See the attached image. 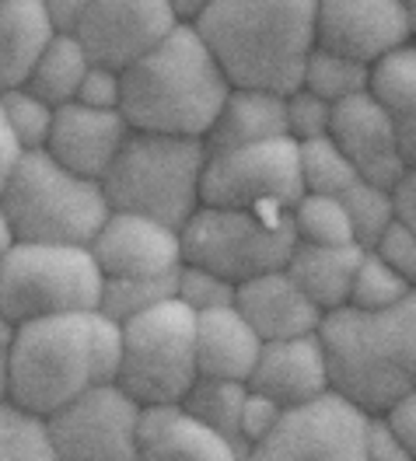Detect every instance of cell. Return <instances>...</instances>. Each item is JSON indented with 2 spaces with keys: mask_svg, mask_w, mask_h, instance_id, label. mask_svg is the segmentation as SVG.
<instances>
[{
  "mask_svg": "<svg viewBox=\"0 0 416 461\" xmlns=\"http://www.w3.org/2000/svg\"><path fill=\"white\" fill-rule=\"evenodd\" d=\"M319 339L326 353L329 392L343 395L367 416H382L399 395L410 392V384L395 375L388 364L385 346L378 339L375 315L357 308H336L322 315Z\"/></svg>",
  "mask_w": 416,
  "mask_h": 461,
  "instance_id": "9",
  "label": "cell"
},
{
  "mask_svg": "<svg viewBox=\"0 0 416 461\" xmlns=\"http://www.w3.org/2000/svg\"><path fill=\"white\" fill-rule=\"evenodd\" d=\"M0 399H7V357H0Z\"/></svg>",
  "mask_w": 416,
  "mask_h": 461,
  "instance_id": "51",
  "label": "cell"
},
{
  "mask_svg": "<svg viewBox=\"0 0 416 461\" xmlns=\"http://www.w3.org/2000/svg\"><path fill=\"white\" fill-rule=\"evenodd\" d=\"M406 14H410V35L416 39V0H406Z\"/></svg>",
  "mask_w": 416,
  "mask_h": 461,
  "instance_id": "52",
  "label": "cell"
},
{
  "mask_svg": "<svg viewBox=\"0 0 416 461\" xmlns=\"http://www.w3.org/2000/svg\"><path fill=\"white\" fill-rule=\"evenodd\" d=\"M189 25L231 87L291 95L315 50V0H210Z\"/></svg>",
  "mask_w": 416,
  "mask_h": 461,
  "instance_id": "2",
  "label": "cell"
},
{
  "mask_svg": "<svg viewBox=\"0 0 416 461\" xmlns=\"http://www.w3.org/2000/svg\"><path fill=\"white\" fill-rule=\"evenodd\" d=\"M367 461H416L410 455V447L388 430V423L382 416H371L367 420V447H364Z\"/></svg>",
  "mask_w": 416,
  "mask_h": 461,
  "instance_id": "42",
  "label": "cell"
},
{
  "mask_svg": "<svg viewBox=\"0 0 416 461\" xmlns=\"http://www.w3.org/2000/svg\"><path fill=\"white\" fill-rule=\"evenodd\" d=\"M245 384L252 392H263L269 399H276L284 409L315 402L319 395H326L329 371L319 332L263 343L259 360H256V367H252Z\"/></svg>",
  "mask_w": 416,
  "mask_h": 461,
  "instance_id": "18",
  "label": "cell"
},
{
  "mask_svg": "<svg viewBox=\"0 0 416 461\" xmlns=\"http://www.w3.org/2000/svg\"><path fill=\"white\" fill-rule=\"evenodd\" d=\"M168 4L176 7V14L182 18V22H193V18H196V14L207 7L210 0H168Z\"/></svg>",
  "mask_w": 416,
  "mask_h": 461,
  "instance_id": "48",
  "label": "cell"
},
{
  "mask_svg": "<svg viewBox=\"0 0 416 461\" xmlns=\"http://www.w3.org/2000/svg\"><path fill=\"white\" fill-rule=\"evenodd\" d=\"M382 420H385L388 430L395 433L416 458V388H410L406 395H399L395 402L388 405L385 412H382Z\"/></svg>",
  "mask_w": 416,
  "mask_h": 461,
  "instance_id": "43",
  "label": "cell"
},
{
  "mask_svg": "<svg viewBox=\"0 0 416 461\" xmlns=\"http://www.w3.org/2000/svg\"><path fill=\"white\" fill-rule=\"evenodd\" d=\"M182 262L203 266L210 273L245 284L263 273L284 269L297 245L291 206H210L200 203L196 213L178 228Z\"/></svg>",
  "mask_w": 416,
  "mask_h": 461,
  "instance_id": "6",
  "label": "cell"
},
{
  "mask_svg": "<svg viewBox=\"0 0 416 461\" xmlns=\"http://www.w3.org/2000/svg\"><path fill=\"white\" fill-rule=\"evenodd\" d=\"M367 412L326 392L284 412L276 430L245 451V461H367Z\"/></svg>",
  "mask_w": 416,
  "mask_h": 461,
  "instance_id": "12",
  "label": "cell"
},
{
  "mask_svg": "<svg viewBox=\"0 0 416 461\" xmlns=\"http://www.w3.org/2000/svg\"><path fill=\"white\" fill-rule=\"evenodd\" d=\"M329 137L350 158L354 172L364 182L392 189L406 172L399 158V140H395V115L382 109L367 91L332 105Z\"/></svg>",
  "mask_w": 416,
  "mask_h": 461,
  "instance_id": "16",
  "label": "cell"
},
{
  "mask_svg": "<svg viewBox=\"0 0 416 461\" xmlns=\"http://www.w3.org/2000/svg\"><path fill=\"white\" fill-rule=\"evenodd\" d=\"M263 339L235 304L196 315V371L203 377L249 381Z\"/></svg>",
  "mask_w": 416,
  "mask_h": 461,
  "instance_id": "21",
  "label": "cell"
},
{
  "mask_svg": "<svg viewBox=\"0 0 416 461\" xmlns=\"http://www.w3.org/2000/svg\"><path fill=\"white\" fill-rule=\"evenodd\" d=\"M413 39L406 0H315V46L371 63Z\"/></svg>",
  "mask_w": 416,
  "mask_h": 461,
  "instance_id": "15",
  "label": "cell"
},
{
  "mask_svg": "<svg viewBox=\"0 0 416 461\" xmlns=\"http://www.w3.org/2000/svg\"><path fill=\"white\" fill-rule=\"evenodd\" d=\"M178 25L182 18L168 0H91L70 35H77L91 63L126 70L161 46Z\"/></svg>",
  "mask_w": 416,
  "mask_h": 461,
  "instance_id": "13",
  "label": "cell"
},
{
  "mask_svg": "<svg viewBox=\"0 0 416 461\" xmlns=\"http://www.w3.org/2000/svg\"><path fill=\"white\" fill-rule=\"evenodd\" d=\"M284 119H287V137L304 144V140H315V137L329 133L332 105L304 87H294L291 95H284Z\"/></svg>",
  "mask_w": 416,
  "mask_h": 461,
  "instance_id": "38",
  "label": "cell"
},
{
  "mask_svg": "<svg viewBox=\"0 0 416 461\" xmlns=\"http://www.w3.org/2000/svg\"><path fill=\"white\" fill-rule=\"evenodd\" d=\"M0 206L18 241L91 245L109 217L102 182L63 168L46 150H25L7 178Z\"/></svg>",
  "mask_w": 416,
  "mask_h": 461,
  "instance_id": "5",
  "label": "cell"
},
{
  "mask_svg": "<svg viewBox=\"0 0 416 461\" xmlns=\"http://www.w3.org/2000/svg\"><path fill=\"white\" fill-rule=\"evenodd\" d=\"M228 91L231 81L207 42L189 22H182L161 46L122 70L119 113L130 130L203 140Z\"/></svg>",
  "mask_w": 416,
  "mask_h": 461,
  "instance_id": "3",
  "label": "cell"
},
{
  "mask_svg": "<svg viewBox=\"0 0 416 461\" xmlns=\"http://www.w3.org/2000/svg\"><path fill=\"white\" fill-rule=\"evenodd\" d=\"M0 109L4 119L14 133V140L22 144V150H42L50 140V130H53V115L57 109L39 98L32 87H11V91H0Z\"/></svg>",
  "mask_w": 416,
  "mask_h": 461,
  "instance_id": "35",
  "label": "cell"
},
{
  "mask_svg": "<svg viewBox=\"0 0 416 461\" xmlns=\"http://www.w3.org/2000/svg\"><path fill=\"white\" fill-rule=\"evenodd\" d=\"M284 405L276 399H269L263 392H245V402H241V420H238V433H241V447H256L263 437L276 430V423L284 420Z\"/></svg>",
  "mask_w": 416,
  "mask_h": 461,
  "instance_id": "39",
  "label": "cell"
},
{
  "mask_svg": "<svg viewBox=\"0 0 416 461\" xmlns=\"http://www.w3.org/2000/svg\"><path fill=\"white\" fill-rule=\"evenodd\" d=\"M105 276L88 245L14 241L0 259V312L14 325L98 312Z\"/></svg>",
  "mask_w": 416,
  "mask_h": 461,
  "instance_id": "7",
  "label": "cell"
},
{
  "mask_svg": "<svg viewBox=\"0 0 416 461\" xmlns=\"http://www.w3.org/2000/svg\"><path fill=\"white\" fill-rule=\"evenodd\" d=\"M249 384L245 381H228V377H196L193 388L185 392L182 409L193 412L200 423H207L210 430L228 437L235 447H241V433H238V420H241V402H245ZM245 451V447H241Z\"/></svg>",
  "mask_w": 416,
  "mask_h": 461,
  "instance_id": "26",
  "label": "cell"
},
{
  "mask_svg": "<svg viewBox=\"0 0 416 461\" xmlns=\"http://www.w3.org/2000/svg\"><path fill=\"white\" fill-rule=\"evenodd\" d=\"M119 98H122V70L105 67V63H91L74 102H81L88 109H119Z\"/></svg>",
  "mask_w": 416,
  "mask_h": 461,
  "instance_id": "41",
  "label": "cell"
},
{
  "mask_svg": "<svg viewBox=\"0 0 416 461\" xmlns=\"http://www.w3.org/2000/svg\"><path fill=\"white\" fill-rule=\"evenodd\" d=\"M196 371V312L168 297L122 321V364L116 384L140 405L182 402Z\"/></svg>",
  "mask_w": 416,
  "mask_h": 461,
  "instance_id": "8",
  "label": "cell"
},
{
  "mask_svg": "<svg viewBox=\"0 0 416 461\" xmlns=\"http://www.w3.org/2000/svg\"><path fill=\"white\" fill-rule=\"evenodd\" d=\"M176 273L172 276H144V280H105L98 312L116 318L119 325H122L126 318L140 315V312H148L154 304L176 297Z\"/></svg>",
  "mask_w": 416,
  "mask_h": 461,
  "instance_id": "36",
  "label": "cell"
},
{
  "mask_svg": "<svg viewBox=\"0 0 416 461\" xmlns=\"http://www.w3.org/2000/svg\"><path fill=\"white\" fill-rule=\"evenodd\" d=\"M11 339H14V321L0 312V357H7L11 349Z\"/></svg>",
  "mask_w": 416,
  "mask_h": 461,
  "instance_id": "50",
  "label": "cell"
},
{
  "mask_svg": "<svg viewBox=\"0 0 416 461\" xmlns=\"http://www.w3.org/2000/svg\"><path fill=\"white\" fill-rule=\"evenodd\" d=\"M207 144L200 137H168L130 130L116 161L102 175L109 210L140 213L168 228H182L200 206Z\"/></svg>",
  "mask_w": 416,
  "mask_h": 461,
  "instance_id": "4",
  "label": "cell"
},
{
  "mask_svg": "<svg viewBox=\"0 0 416 461\" xmlns=\"http://www.w3.org/2000/svg\"><path fill=\"white\" fill-rule=\"evenodd\" d=\"M395 140H399V158L406 168H416V109L406 115H395Z\"/></svg>",
  "mask_w": 416,
  "mask_h": 461,
  "instance_id": "47",
  "label": "cell"
},
{
  "mask_svg": "<svg viewBox=\"0 0 416 461\" xmlns=\"http://www.w3.org/2000/svg\"><path fill=\"white\" fill-rule=\"evenodd\" d=\"M235 308L259 332L263 343L308 336V332H319V325H322V312L287 276V269H273L256 280L238 284Z\"/></svg>",
  "mask_w": 416,
  "mask_h": 461,
  "instance_id": "20",
  "label": "cell"
},
{
  "mask_svg": "<svg viewBox=\"0 0 416 461\" xmlns=\"http://www.w3.org/2000/svg\"><path fill=\"white\" fill-rule=\"evenodd\" d=\"M375 329L395 375L416 388V290H410L395 308L375 315Z\"/></svg>",
  "mask_w": 416,
  "mask_h": 461,
  "instance_id": "33",
  "label": "cell"
},
{
  "mask_svg": "<svg viewBox=\"0 0 416 461\" xmlns=\"http://www.w3.org/2000/svg\"><path fill=\"white\" fill-rule=\"evenodd\" d=\"M126 137H130V122L119 109H88L81 102H70L57 109L50 140L42 150L57 158L63 168L102 182Z\"/></svg>",
  "mask_w": 416,
  "mask_h": 461,
  "instance_id": "17",
  "label": "cell"
},
{
  "mask_svg": "<svg viewBox=\"0 0 416 461\" xmlns=\"http://www.w3.org/2000/svg\"><path fill=\"white\" fill-rule=\"evenodd\" d=\"M88 249L105 280L172 276L182 266V238L176 228L122 210H109Z\"/></svg>",
  "mask_w": 416,
  "mask_h": 461,
  "instance_id": "14",
  "label": "cell"
},
{
  "mask_svg": "<svg viewBox=\"0 0 416 461\" xmlns=\"http://www.w3.org/2000/svg\"><path fill=\"white\" fill-rule=\"evenodd\" d=\"M273 137H287L284 95L256 91V87H231L203 144L207 150H228V147L273 140Z\"/></svg>",
  "mask_w": 416,
  "mask_h": 461,
  "instance_id": "23",
  "label": "cell"
},
{
  "mask_svg": "<svg viewBox=\"0 0 416 461\" xmlns=\"http://www.w3.org/2000/svg\"><path fill=\"white\" fill-rule=\"evenodd\" d=\"M301 193L297 140L291 137L207 150L200 200L210 206H294Z\"/></svg>",
  "mask_w": 416,
  "mask_h": 461,
  "instance_id": "10",
  "label": "cell"
},
{
  "mask_svg": "<svg viewBox=\"0 0 416 461\" xmlns=\"http://www.w3.org/2000/svg\"><path fill=\"white\" fill-rule=\"evenodd\" d=\"M137 461H245V451L178 402H168L140 409Z\"/></svg>",
  "mask_w": 416,
  "mask_h": 461,
  "instance_id": "19",
  "label": "cell"
},
{
  "mask_svg": "<svg viewBox=\"0 0 416 461\" xmlns=\"http://www.w3.org/2000/svg\"><path fill=\"white\" fill-rule=\"evenodd\" d=\"M378 259H385L410 287L416 290V230L406 228L402 221H392V228L378 238V245L371 249Z\"/></svg>",
  "mask_w": 416,
  "mask_h": 461,
  "instance_id": "40",
  "label": "cell"
},
{
  "mask_svg": "<svg viewBox=\"0 0 416 461\" xmlns=\"http://www.w3.org/2000/svg\"><path fill=\"white\" fill-rule=\"evenodd\" d=\"M0 461H59L46 416L0 399Z\"/></svg>",
  "mask_w": 416,
  "mask_h": 461,
  "instance_id": "28",
  "label": "cell"
},
{
  "mask_svg": "<svg viewBox=\"0 0 416 461\" xmlns=\"http://www.w3.org/2000/svg\"><path fill=\"white\" fill-rule=\"evenodd\" d=\"M339 200L347 206V217H350V228H354V241L360 249H375L378 238H382V234L392 228V221H395L392 189H382V185H375V182L357 178Z\"/></svg>",
  "mask_w": 416,
  "mask_h": 461,
  "instance_id": "34",
  "label": "cell"
},
{
  "mask_svg": "<svg viewBox=\"0 0 416 461\" xmlns=\"http://www.w3.org/2000/svg\"><path fill=\"white\" fill-rule=\"evenodd\" d=\"M367 95L392 115H406L416 109V39L392 46L388 53L371 59Z\"/></svg>",
  "mask_w": 416,
  "mask_h": 461,
  "instance_id": "27",
  "label": "cell"
},
{
  "mask_svg": "<svg viewBox=\"0 0 416 461\" xmlns=\"http://www.w3.org/2000/svg\"><path fill=\"white\" fill-rule=\"evenodd\" d=\"M410 290L413 287L385 259H378L371 249H364V256L357 262L354 284H350V301L347 304L357 308V312H367V315H382L388 308H395Z\"/></svg>",
  "mask_w": 416,
  "mask_h": 461,
  "instance_id": "32",
  "label": "cell"
},
{
  "mask_svg": "<svg viewBox=\"0 0 416 461\" xmlns=\"http://www.w3.org/2000/svg\"><path fill=\"white\" fill-rule=\"evenodd\" d=\"M14 241H18V238H14V228H11V221H7V213H4V206H0V259L11 252Z\"/></svg>",
  "mask_w": 416,
  "mask_h": 461,
  "instance_id": "49",
  "label": "cell"
},
{
  "mask_svg": "<svg viewBox=\"0 0 416 461\" xmlns=\"http://www.w3.org/2000/svg\"><path fill=\"white\" fill-rule=\"evenodd\" d=\"M53 35L57 29L39 0H0V91L29 85Z\"/></svg>",
  "mask_w": 416,
  "mask_h": 461,
  "instance_id": "24",
  "label": "cell"
},
{
  "mask_svg": "<svg viewBox=\"0 0 416 461\" xmlns=\"http://www.w3.org/2000/svg\"><path fill=\"white\" fill-rule=\"evenodd\" d=\"M91 67V57L85 53V46L77 42V35L70 32H57L50 39V46L42 50L39 63L32 67L29 85L39 98H46L53 109L59 105H70L77 98V87L85 81Z\"/></svg>",
  "mask_w": 416,
  "mask_h": 461,
  "instance_id": "25",
  "label": "cell"
},
{
  "mask_svg": "<svg viewBox=\"0 0 416 461\" xmlns=\"http://www.w3.org/2000/svg\"><path fill=\"white\" fill-rule=\"evenodd\" d=\"M360 256H364L360 245H304V241H297L284 269L297 287L308 294V301L322 315H329L336 308H347Z\"/></svg>",
  "mask_w": 416,
  "mask_h": 461,
  "instance_id": "22",
  "label": "cell"
},
{
  "mask_svg": "<svg viewBox=\"0 0 416 461\" xmlns=\"http://www.w3.org/2000/svg\"><path fill=\"white\" fill-rule=\"evenodd\" d=\"M176 297L185 304V308H193V312L200 315V312H213V308H228V304H235L238 284L224 280V276H217V273H210V269H203V266L182 262L176 273Z\"/></svg>",
  "mask_w": 416,
  "mask_h": 461,
  "instance_id": "37",
  "label": "cell"
},
{
  "mask_svg": "<svg viewBox=\"0 0 416 461\" xmlns=\"http://www.w3.org/2000/svg\"><path fill=\"white\" fill-rule=\"evenodd\" d=\"M119 364L122 325L102 312L22 321L7 349V399L50 416L91 384L116 381Z\"/></svg>",
  "mask_w": 416,
  "mask_h": 461,
  "instance_id": "1",
  "label": "cell"
},
{
  "mask_svg": "<svg viewBox=\"0 0 416 461\" xmlns=\"http://www.w3.org/2000/svg\"><path fill=\"white\" fill-rule=\"evenodd\" d=\"M297 168H301L304 193H322V196H343L360 178L350 165V158L336 147L329 133L297 144Z\"/></svg>",
  "mask_w": 416,
  "mask_h": 461,
  "instance_id": "30",
  "label": "cell"
},
{
  "mask_svg": "<svg viewBox=\"0 0 416 461\" xmlns=\"http://www.w3.org/2000/svg\"><path fill=\"white\" fill-rule=\"evenodd\" d=\"M367 70L371 63H360L354 57H343V53H332L315 46L308 59H304V70H301V87L326 98L329 105L367 91Z\"/></svg>",
  "mask_w": 416,
  "mask_h": 461,
  "instance_id": "29",
  "label": "cell"
},
{
  "mask_svg": "<svg viewBox=\"0 0 416 461\" xmlns=\"http://www.w3.org/2000/svg\"><path fill=\"white\" fill-rule=\"evenodd\" d=\"M39 4L46 7V14H50L53 29H57V32H74V29H77V22H81V14L88 11L91 0H39Z\"/></svg>",
  "mask_w": 416,
  "mask_h": 461,
  "instance_id": "45",
  "label": "cell"
},
{
  "mask_svg": "<svg viewBox=\"0 0 416 461\" xmlns=\"http://www.w3.org/2000/svg\"><path fill=\"white\" fill-rule=\"evenodd\" d=\"M22 144L14 140V133H11V126H7V119H4V109H0V193H4V185H7V178L14 172V165L22 161Z\"/></svg>",
  "mask_w": 416,
  "mask_h": 461,
  "instance_id": "46",
  "label": "cell"
},
{
  "mask_svg": "<svg viewBox=\"0 0 416 461\" xmlns=\"http://www.w3.org/2000/svg\"><path fill=\"white\" fill-rule=\"evenodd\" d=\"M297 241L304 245H357L347 206L339 196L322 193H301V200L291 206Z\"/></svg>",
  "mask_w": 416,
  "mask_h": 461,
  "instance_id": "31",
  "label": "cell"
},
{
  "mask_svg": "<svg viewBox=\"0 0 416 461\" xmlns=\"http://www.w3.org/2000/svg\"><path fill=\"white\" fill-rule=\"evenodd\" d=\"M140 409L116 381L91 384L46 416L59 461H137Z\"/></svg>",
  "mask_w": 416,
  "mask_h": 461,
  "instance_id": "11",
  "label": "cell"
},
{
  "mask_svg": "<svg viewBox=\"0 0 416 461\" xmlns=\"http://www.w3.org/2000/svg\"><path fill=\"white\" fill-rule=\"evenodd\" d=\"M392 203H395V221L416 230V168H406L402 178L392 185Z\"/></svg>",
  "mask_w": 416,
  "mask_h": 461,
  "instance_id": "44",
  "label": "cell"
}]
</instances>
